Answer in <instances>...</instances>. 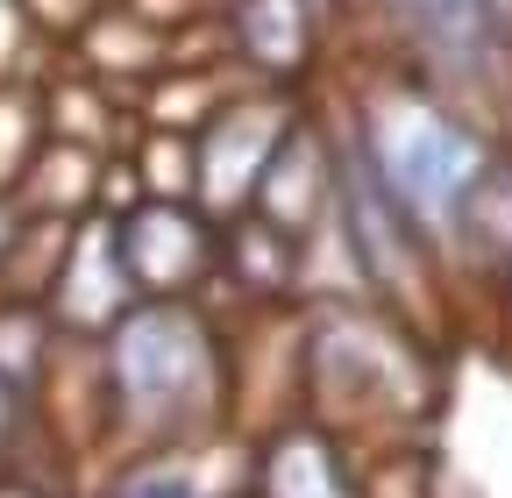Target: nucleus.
Here are the masks:
<instances>
[{
  "mask_svg": "<svg viewBox=\"0 0 512 498\" xmlns=\"http://www.w3.org/2000/svg\"><path fill=\"white\" fill-rule=\"evenodd\" d=\"M505 299H512V264H505Z\"/></svg>",
  "mask_w": 512,
  "mask_h": 498,
  "instance_id": "obj_15",
  "label": "nucleus"
},
{
  "mask_svg": "<svg viewBox=\"0 0 512 498\" xmlns=\"http://www.w3.org/2000/svg\"><path fill=\"white\" fill-rule=\"evenodd\" d=\"M50 306L64 328L79 335H107L128 306H136V285L121 271V249H114V214H79L72 235H64V264L50 271Z\"/></svg>",
  "mask_w": 512,
  "mask_h": 498,
  "instance_id": "obj_6",
  "label": "nucleus"
},
{
  "mask_svg": "<svg viewBox=\"0 0 512 498\" xmlns=\"http://www.w3.org/2000/svg\"><path fill=\"white\" fill-rule=\"evenodd\" d=\"M477 29H484L491 57H498V50H512V0H477Z\"/></svg>",
  "mask_w": 512,
  "mask_h": 498,
  "instance_id": "obj_13",
  "label": "nucleus"
},
{
  "mask_svg": "<svg viewBox=\"0 0 512 498\" xmlns=\"http://www.w3.org/2000/svg\"><path fill=\"white\" fill-rule=\"evenodd\" d=\"M256 498H363V477L349 470L328 427H285L256 449Z\"/></svg>",
  "mask_w": 512,
  "mask_h": 498,
  "instance_id": "obj_8",
  "label": "nucleus"
},
{
  "mask_svg": "<svg viewBox=\"0 0 512 498\" xmlns=\"http://www.w3.org/2000/svg\"><path fill=\"white\" fill-rule=\"evenodd\" d=\"M22 221H29V207H8V200H0V264H8V249H15V235H22Z\"/></svg>",
  "mask_w": 512,
  "mask_h": 498,
  "instance_id": "obj_14",
  "label": "nucleus"
},
{
  "mask_svg": "<svg viewBox=\"0 0 512 498\" xmlns=\"http://www.w3.org/2000/svg\"><path fill=\"white\" fill-rule=\"evenodd\" d=\"M448 235L463 242V257H477V271L505 278V264H512V157L491 150L477 164V178L463 185L456 214H448Z\"/></svg>",
  "mask_w": 512,
  "mask_h": 498,
  "instance_id": "obj_9",
  "label": "nucleus"
},
{
  "mask_svg": "<svg viewBox=\"0 0 512 498\" xmlns=\"http://www.w3.org/2000/svg\"><path fill=\"white\" fill-rule=\"evenodd\" d=\"M299 370L313 378L320 413H328L335 399H349L363 413L420 399V356L406 349V335L384 328V314H313Z\"/></svg>",
  "mask_w": 512,
  "mask_h": 498,
  "instance_id": "obj_3",
  "label": "nucleus"
},
{
  "mask_svg": "<svg viewBox=\"0 0 512 498\" xmlns=\"http://www.w3.org/2000/svg\"><path fill=\"white\" fill-rule=\"evenodd\" d=\"M114 249L136 299H185L221 264V228L192 200H136L114 214Z\"/></svg>",
  "mask_w": 512,
  "mask_h": 498,
  "instance_id": "obj_5",
  "label": "nucleus"
},
{
  "mask_svg": "<svg viewBox=\"0 0 512 498\" xmlns=\"http://www.w3.org/2000/svg\"><path fill=\"white\" fill-rule=\"evenodd\" d=\"M399 15H406L413 50L427 57V72H441V79H470L491 57L484 29H477V0H399Z\"/></svg>",
  "mask_w": 512,
  "mask_h": 498,
  "instance_id": "obj_11",
  "label": "nucleus"
},
{
  "mask_svg": "<svg viewBox=\"0 0 512 498\" xmlns=\"http://www.w3.org/2000/svg\"><path fill=\"white\" fill-rule=\"evenodd\" d=\"M292 121H299V107L285 93H256V100H221L192 129V207L214 228L249 214V193H256V178H264V164L285 143Z\"/></svg>",
  "mask_w": 512,
  "mask_h": 498,
  "instance_id": "obj_4",
  "label": "nucleus"
},
{
  "mask_svg": "<svg viewBox=\"0 0 512 498\" xmlns=\"http://www.w3.org/2000/svg\"><path fill=\"white\" fill-rule=\"evenodd\" d=\"M356 143H363L370 171L384 178V193L399 200V214H406L427 242L448 235V214H456L463 185H470L477 164L491 157V143L470 129L456 107H441V100H427V93H413V86L370 100L363 121H356Z\"/></svg>",
  "mask_w": 512,
  "mask_h": 498,
  "instance_id": "obj_2",
  "label": "nucleus"
},
{
  "mask_svg": "<svg viewBox=\"0 0 512 498\" xmlns=\"http://www.w3.org/2000/svg\"><path fill=\"white\" fill-rule=\"evenodd\" d=\"M107 406L114 427L143 449L207 442L228 406V356L200 306L136 299L107 328Z\"/></svg>",
  "mask_w": 512,
  "mask_h": 498,
  "instance_id": "obj_1",
  "label": "nucleus"
},
{
  "mask_svg": "<svg viewBox=\"0 0 512 498\" xmlns=\"http://www.w3.org/2000/svg\"><path fill=\"white\" fill-rule=\"evenodd\" d=\"M235 50L264 79H299L313 65V0H235Z\"/></svg>",
  "mask_w": 512,
  "mask_h": 498,
  "instance_id": "obj_10",
  "label": "nucleus"
},
{
  "mask_svg": "<svg viewBox=\"0 0 512 498\" xmlns=\"http://www.w3.org/2000/svg\"><path fill=\"white\" fill-rule=\"evenodd\" d=\"M107 498H207V491H200V470H178L171 449H150V463H136Z\"/></svg>",
  "mask_w": 512,
  "mask_h": 498,
  "instance_id": "obj_12",
  "label": "nucleus"
},
{
  "mask_svg": "<svg viewBox=\"0 0 512 498\" xmlns=\"http://www.w3.org/2000/svg\"><path fill=\"white\" fill-rule=\"evenodd\" d=\"M328 207H335V150H328V136L299 114L292 129H285V143L271 150L264 178H256L249 214L271 221V228L292 235V242H306L320 221H328Z\"/></svg>",
  "mask_w": 512,
  "mask_h": 498,
  "instance_id": "obj_7",
  "label": "nucleus"
}]
</instances>
